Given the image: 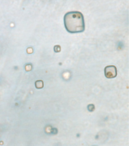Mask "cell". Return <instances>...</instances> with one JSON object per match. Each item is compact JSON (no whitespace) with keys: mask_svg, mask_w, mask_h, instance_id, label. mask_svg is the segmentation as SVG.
Returning a JSON list of instances; mask_svg holds the SVG:
<instances>
[{"mask_svg":"<svg viewBox=\"0 0 129 146\" xmlns=\"http://www.w3.org/2000/svg\"><path fill=\"white\" fill-rule=\"evenodd\" d=\"M104 74L107 78H115L117 76V68L113 65L107 66L104 68Z\"/></svg>","mask_w":129,"mask_h":146,"instance_id":"7a4b0ae2","label":"cell"},{"mask_svg":"<svg viewBox=\"0 0 129 146\" xmlns=\"http://www.w3.org/2000/svg\"><path fill=\"white\" fill-rule=\"evenodd\" d=\"M64 23L66 30L70 33H81L85 29L84 17L79 11H70L65 14Z\"/></svg>","mask_w":129,"mask_h":146,"instance_id":"6da1fadb","label":"cell"},{"mask_svg":"<svg viewBox=\"0 0 129 146\" xmlns=\"http://www.w3.org/2000/svg\"><path fill=\"white\" fill-rule=\"evenodd\" d=\"M36 88L37 89H41L43 87V82L42 80H37L35 83Z\"/></svg>","mask_w":129,"mask_h":146,"instance_id":"3957f363","label":"cell"}]
</instances>
